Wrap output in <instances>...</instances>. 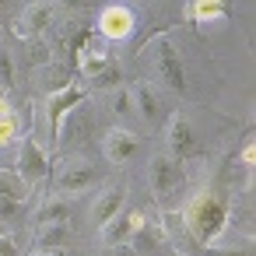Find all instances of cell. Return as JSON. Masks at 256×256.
<instances>
[{
    "label": "cell",
    "mask_w": 256,
    "mask_h": 256,
    "mask_svg": "<svg viewBox=\"0 0 256 256\" xmlns=\"http://www.w3.org/2000/svg\"><path fill=\"white\" fill-rule=\"evenodd\" d=\"M179 221H182L186 235H190L196 246L207 249V246L228 228V204H224L221 193H214V190H200V193H193V196L182 204Z\"/></svg>",
    "instance_id": "1"
},
{
    "label": "cell",
    "mask_w": 256,
    "mask_h": 256,
    "mask_svg": "<svg viewBox=\"0 0 256 256\" xmlns=\"http://www.w3.org/2000/svg\"><path fill=\"white\" fill-rule=\"evenodd\" d=\"M148 64H151V74L168 88V92H179L186 95V70H182V60H179V50L172 46V39L162 32L154 39H148L144 53H140Z\"/></svg>",
    "instance_id": "2"
},
{
    "label": "cell",
    "mask_w": 256,
    "mask_h": 256,
    "mask_svg": "<svg viewBox=\"0 0 256 256\" xmlns=\"http://www.w3.org/2000/svg\"><path fill=\"white\" fill-rule=\"evenodd\" d=\"M78 74L88 78L92 88H120V67L112 53L106 50V42L84 39L78 46Z\"/></svg>",
    "instance_id": "3"
},
{
    "label": "cell",
    "mask_w": 256,
    "mask_h": 256,
    "mask_svg": "<svg viewBox=\"0 0 256 256\" xmlns=\"http://www.w3.org/2000/svg\"><path fill=\"white\" fill-rule=\"evenodd\" d=\"M165 148H168L165 154H168V158H176L179 165L200 151L196 126L190 123V116H186V112H172V116H168V123H165Z\"/></svg>",
    "instance_id": "4"
},
{
    "label": "cell",
    "mask_w": 256,
    "mask_h": 256,
    "mask_svg": "<svg viewBox=\"0 0 256 256\" xmlns=\"http://www.w3.org/2000/svg\"><path fill=\"white\" fill-rule=\"evenodd\" d=\"M102 176H106V172H102L98 165L74 158V162H64V165L56 168L53 186L60 190V196H74V193H84V190H92L95 182H102Z\"/></svg>",
    "instance_id": "5"
},
{
    "label": "cell",
    "mask_w": 256,
    "mask_h": 256,
    "mask_svg": "<svg viewBox=\"0 0 256 256\" xmlns=\"http://www.w3.org/2000/svg\"><path fill=\"white\" fill-rule=\"evenodd\" d=\"M95 28H98V36L106 42H126L134 36V28H137V14L126 4H106L98 11V18H95Z\"/></svg>",
    "instance_id": "6"
},
{
    "label": "cell",
    "mask_w": 256,
    "mask_h": 256,
    "mask_svg": "<svg viewBox=\"0 0 256 256\" xmlns=\"http://www.w3.org/2000/svg\"><path fill=\"white\" fill-rule=\"evenodd\" d=\"M14 172L25 179L28 190H36V186L50 176V154L39 148V140H36L32 134H25L22 144H18V165H14Z\"/></svg>",
    "instance_id": "7"
},
{
    "label": "cell",
    "mask_w": 256,
    "mask_h": 256,
    "mask_svg": "<svg viewBox=\"0 0 256 256\" xmlns=\"http://www.w3.org/2000/svg\"><path fill=\"white\" fill-rule=\"evenodd\" d=\"M148 182H151V193L158 204H165L179 186H182V165L168 154H154L151 165H148Z\"/></svg>",
    "instance_id": "8"
},
{
    "label": "cell",
    "mask_w": 256,
    "mask_h": 256,
    "mask_svg": "<svg viewBox=\"0 0 256 256\" xmlns=\"http://www.w3.org/2000/svg\"><path fill=\"white\" fill-rule=\"evenodd\" d=\"M88 130H92V116H88V109H84V102H81V106H74V109L60 120V126H56V134H53V148H56V151H70V148H78V144L88 140Z\"/></svg>",
    "instance_id": "9"
},
{
    "label": "cell",
    "mask_w": 256,
    "mask_h": 256,
    "mask_svg": "<svg viewBox=\"0 0 256 256\" xmlns=\"http://www.w3.org/2000/svg\"><path fill=\"white\" fill-rule=\"evenodd\" d=\"M144 228V214L140 210H120L116 218H109L102 228H98V242L106 249L112 246H130V238Z\"/></svg>",
    "instance_id": "10"
},
{
    "label": "cell",
    "mask_w": 256,
    "mask_h": 256,
    "mask_svg": "<svg viewBox=\"0 0 256 256\" xmlns=\"http://www.w3.org/2000/svg\"><path fill=\"white\" fill-rule=\"evenodd\" d=\"M140 148H144L140 134L123 130V126H116V130H109V134L102 137V154H106V162H109V165H123V162L137 158V154H140Z\"/></svg>",
    "instance_id": "11"
},
{
    "label": "cell",
    "mask_w": 256,
    "mask_h": 256,
    "mask_svg": "<svg viewBox=\"0 0 256 256\" xmlns=\"http://www.w3.org/2000/svg\"><path fill=\"white\" fill-rule=\"evenodd\" d=\"M88 98V88L84 84H67L64 92H53V95H46V116H50V137L56 134V126H60V120L74 109V106H81Z\"/></svg>",
    "instance_id": "12"
},
{
    "label": "cell",
    "mask_w": 256,
    "mask_h": 256,
    "mask_svg": "<svg viewBox=\"0 0 256 256\" xmlns=\"http://www.w3.org/2000/svg\"><path fill=\"white\" fill-rule=\"evenodd\" d=\"M56 4H28L22 14H18V22H14V36H22V39H36L39 32H46L50 25H53V18H56Z\"/></svg>",
    "instance_id": "13"
},
{
    "label": "cell",
    "mask_w": 256,
    "mask_h": 256,
    "mask_svg": "<svg viewBox=\"0 0 256 256\" xmlns=\"http://www.w3.org/2000/svg\"><path fill=\"white\" fill-rule=\"evenodd\" d=\"M126 92H130L134 112H137L144 123H154V120L162 116V98H158V92L151 88V81H134Z\"/></svg>",
    "instance_id": "14"
},
{
    "label": "cell",
    "mask_w": 256,
    "mask_h": 256,
    "mask_svg": "<svg viewBox=\"0 0 256 256\" xmlns=\"http://www.w3.org/2000/svg\"><path fill=\"white\" fill-rule=\"evenodd\" d=\"M123 200H126V182H109L102 190V196L95 200V207H92V221L102 228L109 218H116L123 210Z\"/></svg>",
    "instance_id": "15"
},
{
    "label": "cell",
    "mask_w": 256,
    "mask_h": 256,
    "mask_svg": "<svg viewBox=\"0 0 256 256\" xmlns=\"http://www.w3.org/2000/svg\"><path fill=\"white\" fill-rule=\"evenodd\" d=\"M74 238V224H36V249H67Z\"/></svg>",
    "instance_id": "16"
},
{
    "label": "cell",
    "mask_w": 256,
    "mask_h": 256,
    "mask_svg": "<svg viewBox=\"0 0 256 256\" xmlns=\"http://www.w3.org/2000/svg\"><path fill=\"white\" fill-rule=\"evenodd\" d=\"M36 84H39L46 95H53V92H64L67 84H74V78H70V67H67V64H60V60H50L46 67H39V78H36Z\"/></svg>",
    "instance_id": "17"
},
{
    "label": "cell",
    "mask_w": 256,
    "mask_h": 256,
    "mask_svg": "<svg viewBox=\"0 0 256 256\" xmlns=\"http://www.w3.org/2000/svg\"><path fill=\"white\" fill-rule=\"evenodd\" d=\"M74 218V204L67 200V196H50L39 210H36V221L39 224H64V221H70Z\"/></svg>",
    "instance_id": "18"
},
{
    "label": "cell",
    "mask_w": 256,
    "mask_h": 256,
    "mask_svg": "<svg viewBox=\"0 0 256 256\" xmlns=\"http://www.w3.org/2000/svg\"><path fill=\"white\" fill-rule=\"evenodd\" d=\"M28 196H32V190L25 186V179L14 168L0 165V200H28Z\"/></svg>",
    "instance_id": "19"
},
{
    "label": "cell",
    "mask_w": 256,
    "mask_h": 256,
    "mask_svg": "<svg viewBox=\"0 0 256 256\" xmlns=\"http://www.w3.org/2000/svg\"><path fill=\"white\" fill-rule=\"evenodd\" d=\"M186 14H190L200 28H207V25L228 18V4H221V0H210V4H186Z\"/></svg>",
    "instance_id": "20"
},
{
    "label": "cell",
    "mask_w": 256,
    "mask_h": 256,
    "mask_svg": "<svg viewBox=\"0 0 256 256\" xmlns=\"http://www.w3.org/2000/svg\"><path fill=\"white\" fill-rule=\"evenodd\" d=\"M18 137H25V134H22V123H18V116H14L4 102H0V151L11 148Z\"/></svg>",
    "instance_id": "21"
},
{
    "label": "cell",
    "mask_w": 256,
    "mask_h": 256,
    "mask_svg": "<svg viewBox=\"0 0 256 256\" xmlns=\"http://www.w3.org/2000/svg\"><path fill=\"white\" fill-rule=\"evenodd\" d=\"M25 56H28V67H46L53 60V50H50V42L42 36H36V39L25 42Z\"/></svg>",
    "instance_id": "22"
},
{
    "label": "cell",
    "mask_w": 256,
    "mask_h": 256,
    "mask_svg": "<svg viewBox=\"0 0 256 256\" xmlns=\"http://www.w3.org/2000/svg\"><path fill=\"white\" fill-rule=\"evenodd\" d=\"M25 207H28V200H0V224H18L22 218H25Z\"/></svg>",
    "instance_id": "23"
},
{
    "label": "cell",
    "mask_w": 256,
    "mask_h": 256,
    "mask_svg": "<svg viewBox=\"0 0 256 256\" xmlns=\"http://www.w3.org/2000/svg\"><path fill=\"white\" fill-rule=\"evenodd\" d=\"M14 84V53L8 42H0V88Z\"/></svg>",
    "instance_id": "24"
},
{
    "label": "cell",
    "mask_w": 256,
    "mask_h": 256,
    "mask_svg": "<svg viewBox=\"0 0 256 256\" xmlns=\"http://www.w3.org/2000/svg\"><path fill=\"white\" fill-rule=\"evenodd\" d=\"M112 109H116L120 116H130V112H134V106H130V92H126V88H120V92H116V98H112Z\"/></svg>",
    "instance_id": "25"
},
{
    "label": "cell",
    "mask_w": 256,
    "mask_h": 256,
    "mask_svg": "<svg viewBox=\"0 0 256 256\" xmlns=\"http://www.w3.org/2000/svg\"><path fill=\"white\" fill-rule=\"evenodd\" d=\"M207 256H249V246H214Z\"/></svg>",
    "instance_id": "26"
},
{
    "label": "cell",
    "mask_w": 256,
    "mask_h": 256,
    "mask_svg": "<svg viewBox=\"0 0 256 256\" xmlns=\"http://www.w3.org/2000/svg\"><path fill=\"white\" fill-rule=\"evenodd\" d=\"M0 256H18V242L11 235H0Z\"/></svg>",
    "instance_id": "27"
},
{
    "label": "cell",
    "mask_w": 256,
    "mask_h": 256,
    "mask_svg": "<svg viewBox=\"0 0 256 256\" xmlns=\"http://www.w3.org/2000/svg\"><path fill=\"white\" fill-rule=\"evenodd\" d=\"M98 256H140V252H134L130 246H112V249H102Z\"/></svg>",
    "instance_id": "28"
},
{
    "label": "cell",
    "mask_w": 256,
    "mask_h": 256,
    "mask_svg": "<svg viewBox=\"0 0 256 256\" xmlns=\"http://www.w3.org/2000/svg\"><path fill=\"white\" fill-rule=\"evenodd\" d=\"M32 256H70V249H36Z\"/></svg>",
    "instance_id": "29"
},
{
    "label": "cell",
    "mask_w": 256,
    "mask_h": 256,
    "mask_svg": "<svg viewBox=\"0 0 256 256\" xmlns=\"http://www.w3.org/2000/svg\"><path fill=\"white\" fill-rule=\"evenodd\" d=\"M242 165H252V140H246L242 148Z\"/></svg>",
    "instance_id": "30"
}]
</instances>
